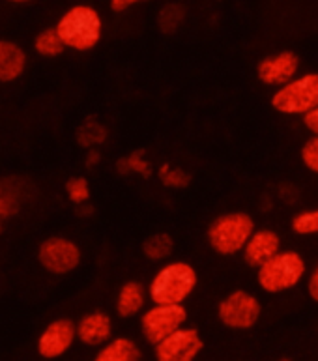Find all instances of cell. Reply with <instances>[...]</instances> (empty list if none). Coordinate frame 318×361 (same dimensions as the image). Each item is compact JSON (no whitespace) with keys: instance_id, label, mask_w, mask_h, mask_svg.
Segmentation results:
<instances>
[{"instance_id":"7402d4cb","label":"cell","mask_w":318,"mask_h":361,"mask_svg":"<svg viewBox=\"0 0 318 361\" xmlns=\"http://www.w3.org/2000/svg\"><path fill=\"white\" fill-rule=\"evenodd\" d=\"M291 226L298 236H318V208L298 212L292 217Z\"/></svg>"},{"instance_id":"4316f807","label":"cell","mask_w":318,"mask_h":361,"mask_svg":"<svg viewBox=\"0 0 318 361\" xmlns=\"http://www.w3.org/2000/svg\"><path fill=\"white\" fill-rule=\"evenodd\" d=\"M307 296L313 300L314 303H318V260H317V264L311 268V270L307 271Z\"/></svg>"},{"instance_id":"83f0119b","label":"cell","mask_w":318,"mask_h":361,"mask_svg":"<svg viewBox=\"0 0 318 361\" xmlns=\"http://www.w3.org/2000/svg\"><path fill=\"white\" fill-rule=\"evenodd\" d=\"M148 0H111V10L116 11V13H122V11H128L135 6L146 4Z\"/></svg>"},{"instance_id":"8992f818","label":"cell","mask_w":318,"mask_h":361,"mask_svg":"<svg viewBox=\"0 0 318 361\" xmlns=\"http://www.w3.org/2000/svg\"><path fill=\"white\" fill-rule=\"evenodd\" d=\"M262 305L259 298L249 290H232L217 305V318L227 329L247 331L253 329L260 320Z\"/></svg>"},{"instance_id":"d6986e66","label":"cell","mask_w":318,"mask_h":361,"mask_svg":"<svg viewBox=\"0 0 318 361\" xmlns=\"http://www.w3.org/2000/svg\"><path fill=\"white\" fill-rule=\"evenodd\" d=\"M107 140V128L103 124H99L97 120L87 118L79 126L77 130V142L85 150H90V148H97L102 146L103 142Z\"/></svg>"},{"instance_id":"f1b7e54d","label":"cell","mask_w":318,"mask_h":361,"mask_svg":"<svg viewBox=\"0 0 318 361\" xmlns=\"http://www.w3.org/2000/svg\"><path fill=\"white\" fill-rule=\"evenodd\" d=\"M303 126H305L313 135H318V107H314L311 113H307L303 116Z\"/></svg>"},{"instance_id":"44dd1931","label":"cell","mask_w":318,"mask_h":361,"mask_svg":"<svg viewBox=\"0 0 318 361\" xmlns=\"http://www.w3.org/2000/svg\"><path fill=\"white\" fill-rule=\"evenodd\" d=\"M157 178H159L163 188L169 189H183L191 183L189 173H185L183 169L173 167V165H169V163H163L161 167L157 169Z\"/></svg>"},{"instance_id":"603a6c76","label":"cell","mask_w":318,"mask_h":361,"mask_svg":"<svg viewBox=\"0 0 318 361\" xmlns=\"http://www.w3.org/2000/svg\"><path fill=\"white\" fill-rule=\"evenodd\" d=\"M183 23V8L180 4H167L163 6L157 17V25L161 28V32H174L176 28Z\"/></svg>"},{"instance_id":"d4e9b609","label":"cell","mask_w":318,"mask_h":361,"mask_svg":"<svg viewBox=\"0 0 318 361\" xmlns=\"http://www.w3.org/2000/svg\"><path fill=\"white\" fill-rule=\"evenodd\" d=\"M300 157H302L303 167L318 174V135H313L311 139L305 140V145L302 146V152H300Z\"/></svg>"},{"instance_id":"f546056e","label":"cell","mask_w":318,"mask_h":361,"mask_svg":"<svg viewBox=\"0 0 318 361\" xmlns=\"http://www.w3.org/2000/svg\"><path fill=\"white\" fill-rule=\"evenodd\" d=\"M85 163H87L88 169L97 167V165L102 163V152L97 150V148H90V150H87V156H85Z\"/></svg>"},{"instance_id":"3957f363","label":"cell","mask_w":318,"mask_h":361,"mask_svg":"<svg viewBox=\"0 0 318 361\" xmlns=\"http://www.w3.org/2000/svg\"><path fill=\"white\" fill-rule=\"evenodd\" d=\"M307 262L294 249H281L268 262L257 268V285L266 294L294 290L307 277Z\"/></svg>"},{"instance_id":"277c9868","label":"cell","mask_w":318,"mask_h":361,"mask_svg":"<svg viewBox=\"0 0 318 361\" xmlns=\"http://www.w3.org/2000/svg\"><path fill=\"white\" fill-rule=\"evenodd\" d=\"M253 217L245 212H227L223 216H217L208 225L206 240L214 253L219 257H234L242 253L245 243L255 232Z\"/></svg>"},{"instance_id":"cb8c5ba5","label":"cell","mask_w":318,"mask_h":361,"mask_svg":"<svg viewBox=\"0 0 318 361\" xmlns=\"http://www.w3.org/2000/svg\"><path fill=\"white\" fill-rule=\"evenodd\" d=\"M66 195L75 206L87 204L90 200V183L85 176H73L66 182Z\"/></svg>"},{"instance_id":"2e32d148","label":"cell","mask_w":318,"mask_h":361,"mask_svg":"<svg viewBox=\"0 0 318 361\" xmlns=\"http://www.w3.org/2000/svg\"><path fill=\"white\" fill-rule=\"evenodd\" d=\"M142 352L139 345L130 337H114L99 346L96 354V361H137L140 360Z\"/></svg>"},{"instance_id":"7c38bea8","label":"cell","mask_w":318,"mask_h":361,"mask_svg":"<svg viewBox=\"0 0 318 361\" xmlns=\"http://www.w3.org/2000/svg\"><path fill=\"white\" fill-rule=\"evenodd\" d=\"M281 251V236L271 228H255L251 238L242 249V257L245 264L251 268H259L264 262L275 257Z\"/></svg>"},{"instance_id":"1f68e13d","label":"cell","mask_w":318,"mask_h":361,"mask_svg":"<svg viewBox=\"0 0 318 361\" xmlns=\"http://www.w3.org/2000/svg\"><path fill=\"white\" fill-rule=\"evenodd\" d=\"M4 231V217L0 216V232Z\"/></svg>"},{"instance_id":"ffe728a7","label":"cell","mask_w":318,"mask_h":361,"mask_svg":"<svg viewBox=\"0 0 318 361\" xmlns=\"http://www.w3.org/2000/svg\"><path fill=\"white\" fill-rule=\"evenodd\" d=\"M34 49L42 56L51 59V56H59V54L64 53L66 45L59 36V32H56V28H45L34 39Z\"/></svg>"},{"instance_id":"5b68a950","label":"cell","mask_w":318,"mask_h":361,"mask_svg":"<svg viewBox=\"0 0 318 361\" xmlns=\"http://www.w3.org/2000/svg\"><path fill=\"white\" fill-rule=\"evenodd\" d=\"M271 109L285 116H305L318 107V73H298L294 79L275 88L271 94Z\"/></svg>"},{"instance_id":"52a82bcc","label":"cell","mask_w":318,"mask_h":361,"mask_svg":"<svg viewBox=\"0 0 318 361\" xmlns=\"http://www.w3.org/2000/svg\"><path fill=\"white\" fill-rule=\"evenodd\" d=\"M188 311L183 305H171V303H152V307L140 313V334L148 345H157L165 337L185 326Z\"/></svg>"},{"instance_id":"30bf717a","label":"cell","mask_w":318,"mask_h":361,"mask_svg":"<svg viewBox=\"0 0 318 361\" xmlns=\"http://www.w3.org/2000/svg\"><path fill=\"white\" fill-rule=\"evenodd\" d=\"M298 73H300V56L292 51L268 54L257 64V77L266 87H283Z\"/></svg>"},{"instance_id":"ba28073f","label":"cell","mask_w":318,"mask_h":361,"mask_svg":"<svg viewBox=\"0 0 318 361\" xmlns=\"http://www.w3.org/2000/svg\"><path fill=\"white\" fill-rule=\"evenodd\" d=\"M81 249L70 238L51 236L42 242L38 249L39 264L53 275H68L81 264Z\"/></svg>"},{"instance_id":"9c48e42d","label":"cell","mask_w":318,"mask_h":361,"mask_svg":"<svg viewBox=\"0 0 318 361\" xmlns=\"http://www.w3.org/2000/svg\"><path fill=\"white\" fill-rule=\"evenodd\" d=\"M204 350V341L195 328L182 326L154 345V356L157 361H193Z\"/></svg>"},{"instance_id":"6da1fadb","label":"cell","mask_w":318,"mask_h":361,"mask_svg":"<svg viewBox=\"0 0 318 361\" xmlns=\"http://www.w3.org/2000/svg\"><path fill=\"white\" fill-rule=\"evenodd\" d=\"M199 285V274L185 260H171L152 275L148 296L152 303L183 305Z\"/></svg>"},{"instance_id":"ac0fdd59","label":"cell","mask_w":318,"mask_h":361,"mask_svg":"<svg viewBox=\"0 0 318 361\" xmlns=\"http://www.w3.org/2000/svg\"><path fill=\"white\" fill-rule=\"evenodd\" d=\"M116 171L120 174H137L140 178H150L154 174L152 163L146 159L145 150H135L116 161Z\"/></svg>"},{"instance_id":"4dcf8cb0","label":"cell","mask_w":318,"mask_h":361,"mask_svg":"<svg viewBox=\"0 0 318 361\" xmlns=\"http://www.w3.org/2000/svg\"><path fill=\"white\" fill-rule=\"evenodd\" d=\"M8 2H11V4H28L30 0H8Z\"/></svg>"},{"instance_id":"4fadbf2b","label":"cell","mask_w":318,"mask_h":361,"mask_svg":"<svg viewBox=\"0 0 318 361\" xmlns=\"http://www.w3.org/2000/svg\"><path fill=\"white\" fill-rule=\"evenodd\" d=\"M77 339L87 346H103L113 339V320L103 311H92L77 322Z\"/></svg>"},{"instance_id":"5bb4252c","label":"cell","mask_w":318,"mask_h":361,"mask_svg":"<svg viewBox=\"0 0 318 361\" xmlns=\"http://www.w3.org/2000/svg\"><path fill=\"white\" fill-rule=\"evenodd\" d=\"M148 300H150L148 286H145L139 281H126L116 294L114 309H116V314L120 318H133L145 311Z\"/></svg>"},{"instance_id":"e0dca14e","label":"cell","mask_w":318,"mask_h":361,"mask_svg":"<svg viewBox=\"0 0 318 361\" xmlns=\"http://www.w3.org/2000/svg\"><path fill=\"white\" fill-rule=\"evenodd\" d=\"M174 251V240L171 234L167 232H157V234H152L145 240L142 243V253L148 260L152 262H161V260H167Z\"/></svg>"},{"instance_id":"484cf974","label":"cell","mask_w":318,"mask_h":361,"mask_svg":"<svg viewBox=\"0 0 318 361\" xmlns=\"http://www.w3.org/2000/svg\"><path fill=\"white\" fill-rule=\"evenodd\" d=\"M17 212V199L16 195L10 193V189H6V183H0V216L10 217Z\"/></svg>"},{"instance_id":"9a60e30c","label":"cell","mask_w":318,"mask_h":361,"mask_svg":"<svg viewBox=\"0 0 318 361\" xmlns=\"http://www.w3.org/2000/svg\"><path fill=\"white\" fill-rule=\"evenodd\" d=\"M27 68V53L10 39H0V82H13Z\"/></svg>"},{"instance_id":"7a4b0ae2","label":"cell","mask_w":318,"mask_h":361,"mask_svg":"<svg viewBox=\"0 0 318 361\" xmlns=\"http://www.w3.org/2000/svg\"><path fill=\"white\" fill-rule=\"evenodd\" d=\"M56 32L66 49L87 53L99 44L103 36V19L90 4H75L66 10L56 23Z\"/></svg>"},{"instance_id":"8fae6325","label":"cell","mask_w":318,"mask_h":361,"mask_svg":"<svg viewBox=\"0 0 318 361\" xmlns=\"http://www.w3.org/2000/svg\"><path fill=\"white\" fill-rule=\"evenodd\" d=\"M77 339V324L70 318H59L42 331L38 339V354L44 360H56L70 350Z\"/></svg>"}]
</instances>
